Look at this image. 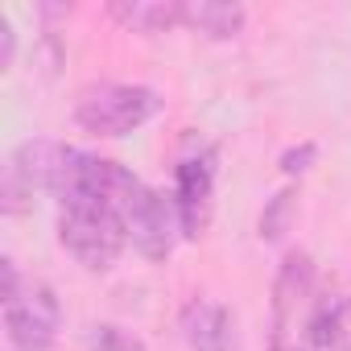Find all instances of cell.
Here are the masks:
<instances>
[{
	"label": "cell",
	"mask_w": 351,
	"mask_h": 351,
	"mask_svg": "<svg viewBox=\"0 0 351 351\" xmlns=\"http://www.w3.org/2000/svg\"><path fill=\"white\" fill-rule=\"evenodd\" d=\"M58 244L91 273H108L124 244H128V228H124V211L120 203H104V199H71L58 203Z\"/></svg>",
	"instance_id": "obj_1"
},
{
	"label": "cell",
	"mask_w": 351,
	"mask_h": 351,
	"mask_svg": "<svg viewBox=\"0 0 351 351\" xmlns=\"http://www.w3.org/2000/svg\"><path fill=\"white\" fill-rule=\"evenodd\" d=\"M161 95L145 83H91L75 99V120L95 136H128L161 112Z\"/></svg>",
	"instance_id": "obj_2"
},
{
	"label": "cell",
	"mask_w": 351,
	"mask_h": 351,
	"mask_svg": "<svg viewBox=\"0 0 351 351\" xmlns=\"http://www.w3.org/2000/svg\"><path fill=\"white\" fill-rule=\"evenodd\" d=\"M124 228H128V240L136 244L141 256L149 261H165L173 252V244H178L182 236V223H178V207H173L165 195H157L153 186H145L141 178L128 186L124 203Z\"/></svg>",
	"instance_id": "obj_3"
},
{
	"label": "cell",
	"mask_w": 351,
	"mask_h": 351,
	"mask_svg": "<svg viewBox=\"0 0 351 351\" xmlns=\"http://www.w3.org/2000/svg\"><path fill=\"white\" fill-rule=\"evenodd\" d=\"M5 326H9V343L17 351H54L58 343V326H62V310L50 285L42 281H25L17 293L5 298Z\"/></svg>",
	"instance_id": "obj_4"
},
{
	"label": "cell",
	"mask_w": 351,
	"mask_h": 351,
	"mask_svg": "<svg viewBox=\"0 0 351 351\" xmlns=\"http://www.w3.org/2000/svg\"><path fill=\"white\" fill-rule=\"evenodd\" d=\"M215 157L199 153L178 161V178H173V207L186 240H199L211 223V203H215Z\"/></svg>",
	"instance_id": "obj_5"
},
{
	"label": "cell",
	"mask_w": 351,
	"mask_h": 351,
	"mask_svg": "<svg viewBox=\"0 0 351 351\" xmlns=\"http://www.w3.org/2000/svg\"><path fill=\"white\" fill-rule=\"evenodd\" d=\"M182 339L191 351H240V335H236V318L228 306L211 302V298H195L182 306Z\"/></svg>",
	"instance_id": "obj_6"
},
{
	"label": "cell",
	"mask_w": 351,
	"mask_h": 351,
	"mask_svg": "<svg viewBox=\"0 0 351 351\" xmlns=\"http://www.w3.org/2000/svg\"><path fill=\"white\" fill-rule=\"evenodd\" d=\"M112 17L124 29L153 38L182 25V0H120V5H112Z\"/></svg>",
	"instance_id": "obj_7"
},
{
	"label": "cell",
	"mask_w": 351,
	"mask_h": 351,
	"mask_svg": "<svg viewBox=\"0 0 351 351\" xmlns=\"http://www.w3.org/2000/svg\"><path fill=\"white\" fill-rule=\"evenodd\" d=\"M182 29H195L215 42H232L244 29V9L223 0H182Z\"/></svg>",
	"instance_id": "obj_8"
},
{
	"label": "cell",
	"mask_w": 351,
	"mask_h": 351,
	"mask_svg": "<svg viewBox=\"0 0 351 351\" xmlns=\"http://www.w3.org/2000/svg\"><path fill=\"white\" fill-rule=\"evenodd\" d=\"M302 343H306V351H351V339L343 326V306L335 298H322L310 306L306 326H302Z\"/></svg>",
	"instance_id": "obj_9"
},
{
	"label": "cell",
	"mask_w": 351,
	"mask_h": 351,
	"mask_svg": "<svg viewBox=\"0 0 351 351\" xmlns=\"http://www.w3.org/2000/svg\"><path fill=\"white\" fill-rule=\"evenodd\" d=\"M293 186H285V191H277L269 203H265V211H261V223H256V232H261V240H281L285 232H289V215H293Z\"/></svg>",
	"instance_id": "obj_10"
},
{
	"label": "cell",
	"mask_w": 351,
	"mask_h": 351,
	"mask_svg": "<svg viewBox=\"0 0 351 351\" xmlns=\"http://www.w3.org/2000/svg\"><path fill=\"white\" fill-rule=\"evenodd\" d=\"M83 343H87V351H145V343H141L132 330L116 326V322H95V326H87V330H83Z\"/></svg>",
	"instance_id": "obj_11"
},
{
	"label": "cell",
	"mask_w": 351,
	"mask_h": 351,
	"mask_svg": "<svg viewBox=\"0 0 351 351\" xmlns=\"http://www.w3.org/2000/svg\"><path fill=\"white\" fill-rule=\"evenodd\" d=\"M314 161H318V145L302 141V145H293V149H285V153H281V173H289V178H298V173H306V169H310Z\"/></svg>",
	"instance_id": "obj_12"
},
{
	"label": "cell",
	"mask_w": 351,
	"mask_h": 351,
	"mask_svg": "<svg viewBox=\"0 0 351 351\" xmlns=\"http://www.w3.org/2000/svg\"><path fill=\"white\" fill-rule=\"evenodd\" d=\"M13 50H17L13 21H9V17H0V66H13Z\"/></svg>",
	"instance_id": "obj_13"
}]
</instances>
